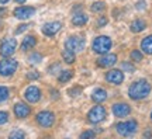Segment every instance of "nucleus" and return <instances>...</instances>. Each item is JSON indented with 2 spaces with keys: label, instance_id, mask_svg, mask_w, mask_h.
<instances>
[{
  "label": "nucleus",
  "instance_id": "nucleus-20",
  "mask_svg": "<svg viewBox=\"0 0 152 139\" xmlns=\"http://www.w3.org/2000/svg\"><path fill=\"white\" fill-rule=\"evenodd\" d=\"M145 27H147V23L144 21V20H135V21H132L131 23V25H130V30L132 32H141L145 30Z\"/></svg>",
  "mask_w": 152,
  "mask_h": 139
},
{
  "label": "nucleus",
  "instance_id": "nucleus-33",
  "mask_svg": "<svg viewBox=\"0 0 152 139\" xmlns=\"http://www.w3.org/2000/svg\"><path fill=\"white\" fill-rule=\"evenodd\" d=\"M28 27H30L28 24H21V25H18V28L16 30V34H21V32H23V31H26V30H27Z\"/></svg>",
  "mask_w": 152,
  "mask_h": 139
},
{
  "label": "nucleus",
  "instance_id": "nucleus-5",
  "mask_svg": "<svg viewBox=\"0 0 152 139\" xmlns=\"http://www.w3.org/2000/svg\"><path fill=\"white\" fill-rule=\"evenodd\" d=\"M85 45H86V42H85V39L82 37H69L65 41V48L72 51V52H75V54L83 51Z\"/></svg>",
  "mask_w": 152,
  "mask_h": 139
},
{
  "label": "nucleus",
  "instance_id": "nucleus-12",
  "mask_svg": "<svg viewBox=\"0 0 152 139\" xmlns=\"http://www.w3.org/2000/svg\"><path fill=\"white\" fill-rule=\"evenodd\" d=\"M115 62H117V55L107 52L100 59H97V66H100V68H110V66L115 65Z\"/></svg>",
  "mask_w": 152,
  "mask_h": 139
},
{
  "label": "nucleus",
  "instance_id": "nucleus-31",
  "mask_svg": "<svg viewBox=\"0 0 152 139\" xmlns=\"http://www.w3.org/2000/svg\"><path fill=\"white\" fill-rule=\"evenodd\" d=\"M94 135H96V132H93V131H85V132L80 135V138L82 139H85V138H94Z\"/></svg>",
  "mask_w": 152,
  "mask_h": 139
},
{
  "label": "nucleus",
  "instance_id": "nucleus-30",
  "mask_svg": "<svg viewBox=\"0 0 152 139\" xmlns=\"http://www.w3.org/2000/svg\"><path fill=\"white\" fill-rule=\"evenodd\" d=\"M38 77H39V73L35 72V70H31V72L27 75V79H30V80H35V79H38Z\"/></svg>",
  "mask_w": 152,
  "mask_h": 139
},
{
  "label": "nucleus",
  "instance_id": "nucleus-2",
  "mask_svg": "<svg viewBox=\"0 0 152 139\" xmlns=\"http://www.w3.org/2000/svg\"><path fill=\"white\" fill-rule=\"evenodd\" d=\"M111 45H113L111 38L106 37V35H100V37L94 38V41H93V44H92V49L96 52V54L104 55L110 51Z\"/></svg>",
  "mask_w": 152,
  "mask_h": 139
},
{
  "label": "nucleus",
  "instance_id": "nucleus-21",
  "mask_svg": "<svg viewBox=\"0 0 152 139\" xmlns=\"http://www.w3.org/2000/svg\"><path fill=\"white\" fill-rule=\"evenodd\" d=\"M62 58H64V60H65L66 63H73L76 60V55H75V52H72V51L65 48L62 51Z\"/></svg>",
  "mask_w": 152,
  "mask_h": 139
},
{
  "label": "nucleus",
  "instance_id": "nucleus-7",
  "mask_svg": "<svg viewBox=\"0 0 152 139\" xmlns=\"http://www.w3.org/2000/svg\"><path fill=\"white\" fill-rule=\"evenodd\" d=\"M35 119H37L38 125H41L42 128H49L55 122V115H54V112H51V111H41L37 114Z\"/></svg>",
  "mask_w": 152,
  "mask_h": 139
},
{
  "label": "nucleus",
  "instance_id": "nucleus-34",
  "mask_svg": "<svg viewBox=\"0 0 152 139\" xmlns=\"http://www.w3.org/2000/svg\"><path fill=\"white\" fill-rule=\"evenodd\" d=\"M80 91H82L80 87H76V89H71L69 90V94L71 96H77V93H80Z\"/></svg>",
  "mask_w": 152,
  "mask_h": 139
},
{
  "label": "nucleus",
  "instance_id": "nucleus-15",
  "mask_svg": "<svg viewBox=\"0 0 152 139\" xmlns=\"http://www.w3.org/2000/svg\"><path fill=\"white\" fill-rule=\"evenodd\" d=\"M30 112H31L30 106L24 104V103H17L14 106V114H16L17 118H26L30 115Z\"/></svg>",
  "mask_w": 152,
  "mask_h": 139
},
{
  "label": "nucleus",
  "instance_id": "nucleus-3",
  "mask_svg": "<svg viewBox=\"0 0 152 139\" xmlns=\"http://www.w3.org/2000/svg\"><path fill=\"white\" fill-rule=\"evenodd\" d=\"M137 129H138V124H137L135 119L120 122L115 125V131L121 136H131V135H134L137 132Z\"/></svg>",
  "mask_w": 152,
  "mask_h": 139
},
{
  "label": "nucleus",
  "instance_id": "nucleus-19",
  "mask_svg": "<svg viewBox=\"0 0 152 139\" xmlns=\"http://www.w3.org/2000/svg\"><path fill=\"white\" fill-rule=\"evenodd\" d=\"M87 16L86 14H83V13H76L73 18H72V24L73 25H77V27H82V25H85L87 23Z\"/></svg>",
  "mask_w": 152,
  "mask_h": 139
},
{
  "label": "nucleus",
  "instance_id": "nucleus-9",
  "mask_svg": "<svg viewBox=\"0 0 152 139\" xmlns=\"http://www.w3.org/2000/svg\"><path fill=\"white\" fill-rule=\"evenodd\" d=\"M24 98L27 100L28 103H37L39 101V98H41V90L35 87V86H30L26 89L24 91Z\"/></svg>",
  "mask_w": 152,
  "mask_h": 139
},
{
  "label": "nucleus",
  "instance_id": "nucleus-25",
  "mask_svg": "<svg viewBox=\"0 0 152 139\" xmlns=\"http://www.w3.org/2000/svg\"><path fill=\"white\" fill-rule=\"evenodd\" d=\"M130 56H131V60H134V62H141L142 60V52L141 51H138V49L132 51Z\"/></svg>",
  "mask_w": 152,
  "mask_h": 139
},
{
  "label": "nucleus",
  "instance_id": "nucleus-35",
  "mask_svg": "<svg viewBox=\"0 0 152 139\" xmlns=\"http://www.w3.org/2000/svg\"><path fill=\"white\" fill-rule=\"evenodd\" d=\"M145 1H144V0H140V1H138V6H137V9H140V10H141V9H144V7H145Z\"/></svg>",
  "mask_w": 152,
  "mask_h": 139
},
{
  "label": "nucleus",
  "instance_id": "nucleus-23",
  "mask_svg": "<svg viewBox=\"0 0 152 139\" xmlns=\"http://www.w3.org/2000/svg\"><path fill=\"white\" fill-rule=\"evenodd\" d=\"M106 9V4H104L103 1H96V3H93L92 7H90V10L94 11V13H100V11H103Z\"/></svg>",
  "mask_w": 152,
  "mask_h": 139
},
{
  "label": "nucleus",
  "instance_id": "nucleus-13",
  "mask_svg": "<svg viewBox=\"0 0 152 139\" xmlns=\"http://www.w3.org/2000/svg\"><path fill=\"white\" fill-rule=\"evenodd\" d=\"M131 112V108L128 104H125V103H117V104H114L113 106V114L115 117H127L128 114Z\"/></svg>",
  "mask_w": 152,
  "mask_h": 139
},
{
  "label": "nucleus",
  "instance_id": "nucleus-14",
  "mask_svg": "<svg viewBox=\"0 0 152 139\" xmlns=\"http://www.w3.org/2000/svg\"><path fill=\"white\" fill-rule=\"evenodd\" d=\"M61 27H62V24H61L59 21H52V23H47L45 25L42 27V32L47 35V37H52V35H55L56 32L61 30Z\"/></svg>",
  "mask_w": 152,
  "mask_h": 139
},
{
  "label": "nucleus",
  "instance_id": "nucleus-8",
  "mask_svg": "<svg viewBox=\"0 0 152 139\" xmlns=\"http://www.w3.org/2000/svg\"><path fill=\"white\" fill-rule=\"evenodd\" d=\"M16 48H17L16 38H7L0 45V55L4 56V58H9V56H11V55L14 54Z\"/></svg>",
  "mask_w": 152,
  "mask_h": 139
},
{
  "label": "nucleus",
  "instance_id": "nucleus-28",
  "mask_svg": "<svg viewBox=\"0 0 152 139\" xmlns=\"http://www.w3.org/2000/svg\"><path fill=\"white\" fill-rule=\"evenodd\" d=\"M121 68H123V70H124V72H130V73H132V72L135 70L134 65H131L130 62H124V63L121 65Z\"/></svg>",
  "mask_w": 152,
  "mask_h": 139
},
{
  "label": "nucleus",
  "instance_id": "nucleus-37",
  "mask_svg": "<svg viewBox=\"0 0 152 139\" xmlns=\"http://www.w3.org/2000/svg\"><path fill=\"white\" fill-rule=\"evenodd\" d=\"M7 1H9V0H0V4H6Z\"/></svg>",
  "mask_w": 152,
  "mask_h": 139
},
{
  "label": "nucleus",
  "instance_id": "nucleus-11",
  "mask_svg": "<svg viewBox=\"0 0 152 139\" xmlns=\"http://www.w3.org/2000/svg\"><path fill=\"white\" fill-rule=\"evenodd\" d=\"M35 9L34 7H28V6H21V7H17L14 10V16L20 20H27L31 16H34Z\"/></svg>",
  "mask_w": 152,
  "mask_h": 139
},
{
  "label": "nucleus",
  "instance_id": "nucleus-29",
  "mask_svg": "<svg viewBox=\"0 0 152 139\" xmlns=\"http://www.w3.org/2000/svg\"><path fill=\"white\" fill-rule=\"evenodd\" d=\"M9 121V114L6 111H0V125H3Z\"/></svg>",
  "mask_w": 152,
  "mask_h": 139
},
{
  "label": "nucleus",
  "instance_id": "nucleus-22",
  "mask_svg": "<svg viewBox=\"0 0 152 139\" xmlns=\"http://www.w3.org/2000/svg\"><path fill=\"white\" fill-rule=\"evenodd\" d=\"M72 76H73L72 70H62L61 75L58 76V80H59V83H66V82H69L72 79Z\"/></svg>",
  "mask_w": 152,
  "mask_h": 139
},
{
  "label": "nucleus",
  "instance_id": "nucleus-16",
  "mask_svg": "<svg viewBox=\"0 0 152 139\" xmlns=\"http://www.w3.org/2000/svg\"><path fill=\"white\" fill-rule=\"evenodd\" d=\"M35 45H37V39H35V37H34V35H27L21 42V51H28V49L34 48Z\"/></svg>",
  "mask_w": 152,
  "mask_h": 139
},
{
  "label": "nucleus",
  "instance_id": "nucleus-27",
  "mask_svg": "<svg viewBox=\"0 0 152 139\" xmlns=\"http://www.w3.org/2000/svg\"><path fill=\"white\" fill-rule=\"evenodd\" d=\"M24 136H26V134H24L23 131H18V129H17V131H13V132L10 134L11 139H23Z\"/></svg>",
  "mask_w": 152,
  "mask_h": 139
},
{
  "label": "nucleus",
  "instance_id": "nucleus-10",
  "mask_svg": "<svg viewBox=\"0 0 152 139\" xmlns=\"http://www.w3.org/2000/svg\"><path fill=\"white\" fill-rule=\"evenodd\" d=\"M106 80L109 83H113V84H121L124 80V73H123V70L113 69L106 73Z\"/></svg>",
  "mask_w": 152,
  "mask_h": 139
},
{
  "label": "nucleus",
  "instance_id": "nucleus-26",
  "mask_svg": "<svg viewBox=\"0 0 152 139\" xmlns=\"http://www.w3.org/2000/svg\"><path fill=\"white\" fill-rule=\"evenodd\" d=\"M41 59H42V55L33 54V55H30L28 60H30V63H39V62H41Z\"/></svg>",
  "mask_w": 152,
  "mask_h": 139
},
{
  "label": "nucleus",
  "instance_id": "nucleus-24",
  "mask_svg": "<svg viewBox=\"0 0 152 139\" xmlns=\"http://www.w3.org/2000/svg\"><path fill=\"white\" fill-rule=\"evenodd\" d=\"M9 89L7 87H4V86H0V103L6 101L7 98H9Z\"/></svg>",
  "mask_w": 152,
  "mask_h": 139
},
{
  "label": "nucleus",
  "instance_id": "nucleus-6",
  "mask_svg": "<svg viewBox=\"0 0 152 139\" xmlns=\"http://www.w3.org/2000/svg\"><path fill=\"white\" fill-rule=\"evenodd\" d=\"M104 118H106V110L102 106H94V107L89 111L87 114V121L92 124H99L102 122Z\"/></svg>",
  "mask_w": 152,
  "mask_h": 139
},
{
  "label": "nucleus",
  "instance_id": "nucleus-32",
  "mask_svg": "<svg viewBox=\"0 0 152 139\" xmlns=\"http://www.w3.org/2000/svg\"><path fill=\"white\" fill-rule=\"evenodd\" d=\"M106 24H107V18H106L104 16H102L97 20V27H103V25H106Z\"/></svg>",
  "mask_w": 152,
  "mask_h": 139
},
{
  "label": "nucleus",
  "instance_id": "nucleus-17",
  "mask_svg": "<svg viewBox=\"0 0 152 139\" xmlns=\"http://www.w3.org/2000/svg\"><path fill=\"white\" fill-rule=\"evenodd\" d=\"M107 98V91L104 90V89H96V90L93 91L92 94V100L94 103H103L104 100Z\"/></svg>",
  "mask_w": 152,
  "mask_h": 139
},
{
  "label": "nucleus",
  "instance_id": "nucleus-18",
  "mask_svg": "<svg viewBox=\"0 0 152 139\" xmlns=\"http://www.w3.org/2000/svg\"><path fill=\"white\" fill-rule=\"evenodd\" d=\"M141 49L144 54L147 55H152V35H148L142 39L141 42Z\"/></svg>",
  "mask_w": 152,
  "mask_h": 139
},
{
  "label": "nucleus",
  "instance_id": "nucleus-38",
  "mask_svg": "<svg viewBox=\"0 0 152 139\" xmlns=\"http://www.w3.org/2000/svg\"><path fill=\"white\" fill-rule=\"evenodd\" d=\"M151 119H152V111H151Z\"/></svg>",
  "mask_w": 152,
  "mask_h": 139
},
{
  "label": "nucleus",
  "instance_id": "nucleus-1",
  "mask_svg": "<svg viewBox=\"0 0 152 139\" xmlns=\"http://www.w3.org/2000/svg\"><path fill=\"white\" fill-rule=\"evenodd\" d=\"M149 93H151V84L145 79L134 82L128 89V96L132 100H142L149 96Z\"/></svg>",
  "mask_w": 152,
  "mask_h": 139
},
{
  "label": "nucleus",
  "instance_id": "nucleus-4",
  "mask_svg": "<svg viewBox=\"0 0 152 139\" xmlns=\"http://www.w3.org/2000/svg\"><path fill=\"white\" fill-rule=\"evenodd\" d=\"M17 68H18V63H17V60H14V59L6 58L3 60H0V75L4 76V77L14 75Z\"/></svg>",
  "mask_w": 152,
  "mask_h": 139
},
{
  "label": "nucleus",
  "instance_id": "nucleus-36",
  "mask_svg": "<svg viewBox=\"0 0 152 139\" xmlns=\"http://www.w3.org/2000/svg\"><path fill=\"white\" fill-rule=\"evenodd\" d=\"M14 1H16V3H18V4H23L26 0H14Z\"/></svg>",
  "mask_w": 152,
  "mask_h": 139
}]
</instances>
